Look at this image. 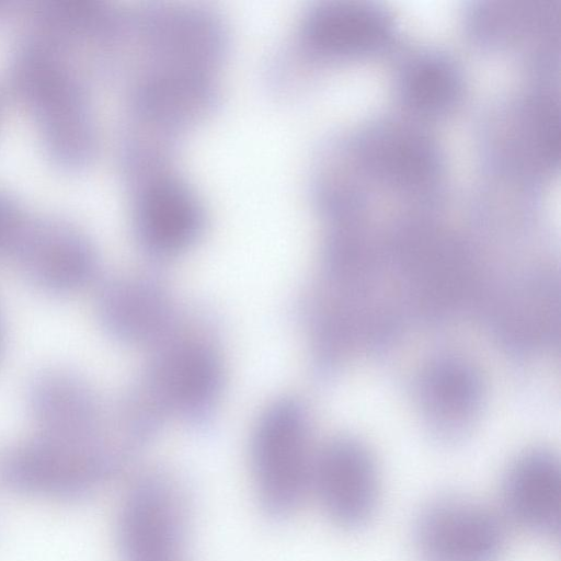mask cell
I'll return each instance as SVG.
<instances>
[{"label": "cell", "instance_id": "6da1fadb", "mask_svg": "<svg viewBox=\"0 0 561 561\" xmlns=\"http://www.w3.org/2000/svg\"><path fill=\"white\" fill-rule=\"evenodd\" d=\"M314 455L299 401L282 398L265 408L250 440L253 488L265 516L283 520L301 506L310 493Z\"/></svg>", "mask_w": 561, "mask_h": 561}, {"label": "cell", "instance_id": "7a4b0ae2", "mask_svg": "<svg viewBox=\"0 0 561 561\" xmlns=\"http://www.w3.org/2000/svg\"><path fill=\"white\" fill-rule=\"evenodd\" d=\"M193 500L185 482L165 469L140 471L117 516L121 561H191Z\"/></svg>", "mask_w": 561, "mask_h": 561}, {"label": "cell", "instance_id": "3957f363", "mask_svg": "<svg viewBox=\"0 0 561 561\" xmlns=\"http://www.w3.org/2000/svg\"><path fill=\"white\" fill-rule=\"evenodd\" d=\"M19 95L33 110L50 156L64 165L89 158L94 144L93 123L73 75L48 49L32 46L13 65Z\"/></svg>", "mask_w": 561, "mask_h": 561}, {"label": "cell", "instance_id": "277c9868", "mask_svg": "<svg viewBox=\"0 0 561 561\" xmlns=\"http://www.w3.org/2000/svg\"><path fill=\"white\" fill-rule=\"evenodd\" d=\"M135 397L158 420L178 413L204 422L222 388V366L213 344L197 336H175L158 344Z\"/></svg>", "mask_w": 561, "mask_h": 561}, {"label": "cell", "instance_id": "5b68a950", "mask_svg": "<svg viewBox=\"0 0 561 561\" xmlns=\"http://www.w3.org/2000/svg\"><path fill=\"white\" fill-rule=\"evenodd\" d=\"M413 536L424 561H497L506 545L499 514L457 495L427 504L415 520Z\"/></svg>", "mask_w": 561, "mask_h": 561}, {"label": "cell", "instance_id": "8992f818", "mask_svg": "<svg viewBox=\"0 0 561 561\" xmlns=\"http://www.w3.org/2000/svg\"><path fill=\"white\" fill-rule=\"evenodd\" d=\"M310 493L327 517L343 528H356L374 515L380 493L375 459L367 447L336 437L316 451Z\"/></svg>", "mask_w": 561, "mask_h": 561}, {"label": "cell", "instance_id": "52a82bcc", "mask_svg": "<svg viewBox=\"0 0 561 561\" xmlns=\"http://www.w3.org/2000/svg\"><path fill=\"white\" fill-rule=\"evenodd\" d=\"M21 274L48 293H68L94 274L95 256L87 238L72 226L24 217L8 253Z\"/></svg>", "mask_w": 561, "mask_h": 561}, {"label": "cell", "instance_id": "ba28073f", "mask_svg": "<svg viewBox=\"0 0 561 561\" xmlns=\"http://www.w3.org/2000/svg\"><path fill=\"white\" fill-rule=\"evenodd\" d=\"M357 156L371 175L401 190L433 183L443 164L438 146L427 133L399 122H382L364 131Z\"/></svg>", "mask_w": 561, "mask_h": 561}, {"label": "cell", "instance_id": "9c48e42d", "mask_svg": "<svg viewBox=\"0 0 561 561\" xmlns=\"http://www.w3.org/2000/svg\"><path fill=\"white\" fill-rule=\"evenodd\" d=\"M96 310L107 333L127 344H158L174 330L170 297L149 277L108 282L100 291Z\"/></svg>", "mask_w": 561, "mask_h": 561}, {"label": "cell", "instance_id": "30bf717a", "mask_svg": "<svg viewBox=\"0 0 561 561\" xmlns=\"http://www.w3.org/2000/svg\"><path fill=\"white\" fill-rule=\"evenodd\" d=\"M393 21L376 3L339 0L308 13L302 34L312 50L329 57H356L381 50L393 35Z\"/></svg>", "mask_w": 561, "mask_h": 561}, {"label": "cell", "instance_id": "8fae6325", "mask_svg": "<svg viewBox=\"0 0 561 561\" xmlns=\"http://www.w3.org/2000/svg\"><path fill=\"white\" fill-rule=\"evenodd\" d=\"M502 499L507 515L525 530L554 537L560 529L561 472L554 454L533 449L507 470Z\"/></svg>", "mask_w": 561, "mask_h": 561}, {"label": "cell", "instance_id": "7c38bea8", "mask_svg": "<svg viewBox=\"0 0 561 561\" xmlns=\"http://www.w3.org/2000/svg\"><path fill=\"white\" fill-rule=\"evenodd\" d=\"M203 228L194 195L173 181L161 180L142 194L136 213V231L145 249L159 257L187 250Z\"/></svg>", "mask_w": 561, "mask_h": 561}, {"label": "cell", "instance_id": "4fadbf2b", "mask_svg": "<svg viewBox=\"0 0 561 561\" xmlns=\"http://www.w3.org/2000/svg\"><path fill=\"white\" fill-rule=\"evenodd\" d=\"M420 401L428 423L445 437L462 433L478 413L482 383L476 369L455 357L432 363L420 380Z\"/></svg>", "mask_w": 561, "mask_h": 561}, {"label": "cell", "instance_id": "5bb4252c", "mask_svg": "<svg viewBox=\"0 0 561 561\" xmlns=\"http://www.w3.org/2000/svg\"><path fill=\"white\" fill-rule=\"evenodd\" d=\"M31 409L42 434L61 437L95 436L96 404L79 380L65 374L45 375L31 389Z\"/></svg>", "mask_w": 561, "mask_h": 561}, {"label": "cell", "instance_id": "9a60e30c", "mask_svg": "<svg viewBox=\"0 0 561 561\" xmlns=\"http://www.w3.org/2000/svg\"><path fill=\"white\" fill-rule=\"evenodd\" d=\"M399 94L412 111L439 115L450 111L460 100L463 77L458 65L447 55L425 51L413 56L398 77Z\"/></svg>", "mask_w": 561, "mask_h": 561}, {"label": "cell", "instance_id": "2e32d148", "mask_svg": "<svg viewBox=\"0 0 561 561\" xmlns=\"http://www.w3.org/2000/svg\"><path fill=\"white\" fill-rule=\"evenodd\" d=\"M24 217L18 203L7 193L0 192V253H8Z\"/></svg>", "mask_w": 561, "mask_h": 561}, {"label": "cell", "instance_id": "e0dca14e", "mask_svg": "<svg viewBox=\"0 0 561 561\" xmlns=\"http://www.w3.org/2000/svg\"><path fill=\"white\" fill-rule=\"evenodd\" d=\"M133 397V396H131ZM134 398V397H133ZM138 402V401H137ZM139 403V402H138ZM140 404V403H139ZM141 405V404H140ZM142 407V405H141ZM145 410V409H144ZM146 411V410H145ZM147 412V411H146ZM148 413V412H147ZM149 414V413H148ZM150 415V414H149ZM151 416V415H150ZM152 417V416H151ZM153 419V417H152ZM154 420V419H153ZM159 423V422H158Z\"/></svg>", "mask_w": 561, "mask_h": 561}, {"label": "cell", "instance_id": "ac0fdd59", "mask_svg": "<svg viewBox=\"0 0 561 561\" xmlns=\"http://www.w3.org/2000/svg\"><path fill=\"white\" fill-rule=\"evenodd\" d=\"M0 340H1V330H0Z\"/></svg>", "mask_w": 561, "mask_h": 561}]
</instances>
